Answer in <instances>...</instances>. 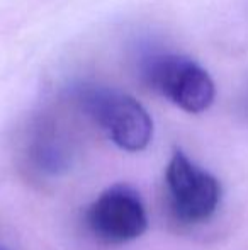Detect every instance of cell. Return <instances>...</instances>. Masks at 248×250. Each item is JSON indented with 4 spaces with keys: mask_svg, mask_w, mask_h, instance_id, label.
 I'll return each mask as SVG.
<instances>
[{
    "mask_svg": "<svg viewBox=\"0 0 248 250\" xmlns=\"http://www.w3.org/2000/svg\"><path fill=\"white\" fill-rule=\"evenodd\" d=\"M83 107L119 148L141 151L153 138V121L134 97L113 89H90Z\"/></svg>",
    "mask_w": 248,
    "mask_h": 250,
    "instance_id": "6da1fadb",
    "label": "cell"
},
{
    "mask_svg": "<svg viewBox=\"0 0 248 250\" xmlns=\"http://www.w3.org/2000/svg\"><path fill=\"white\" fill-rule=\"evenodd\" d=\"M150 87L186 112L199 114L211 107L216 87L208 70L180 55L155 58L146 70Z\"/></svg>",
    "mask_w": 248,
    "mask_h": 250,
    "instance_id": "7a4b0ae2",
    "label": "cell"
},
{
    "mask_svg": "<svg viewBox=\"0 0 248 250\" xmlns=\"http://www.w3.org/2000/svg\"><path fill=\"white\" fill-rule=\"evenodd\" d=\"M165 179L170 204L177 218L186 223H199L216 211L221 199L218 179L195 165L182 151L172 155Z\"/></svg>",
    "mask_w": 248,
    "mask_h": 250,
    "instance_id": "3957f363",
    "label": "cell"
},
{
    "mask_svg": "<svg viewBox=\"0 0 248 250\" xmlns=\"http://www.w3.org/2000/svg\"><path fill=\"white\" fill-rule=\"evenodd\" d=\"M87 223L100 240L126 244L145 233L148 216L141 196L129 186L117 184L104 191L90 204Z\"/></svg>",
    "mask_w": 248,
    "mask_h": 250,
    "instance_id": "277c9868",
    "label": "cell"
}]
</instances>
